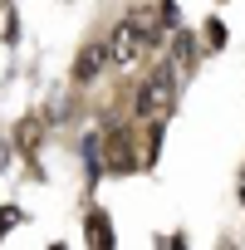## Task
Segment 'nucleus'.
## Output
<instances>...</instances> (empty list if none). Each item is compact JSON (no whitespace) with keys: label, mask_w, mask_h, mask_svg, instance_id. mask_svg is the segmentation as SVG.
Masks as SVG:
<instances>
[{"label":"nucleus","mask_w":245,"mask_h":250,"mask_svg":"<svg viewBox=\"0 0 245 250\" xmlns=\"http://www.w3.org/2000/svg\"><path fill=\"white\" fill-rule=\"evenodd\" d=\"M83 240H88V245H108V240H113V226H108V211H103V206L88 211V235H83Z\"/></svg>","instance_id":"3"},{"label":"nucleus","mask_w":245,"mask_h":250,"mask_svg":"<svg viewBox=\"0 0 245 250\" xmlns=\"http://www.w3.org/2000/svg\"><path fill=\"white\" fill-rule=\"evenodd\" d=\"M240 206H245V177H240Z\"/></svg>","instance_id":"6"},{"label":"nucleus","mask_w":245,"mask_h":250,"mask_svg":"<svg viewBox=\"0 0 245 250\" xmlns=\"http://www.w3.org/2000/svg\"><path fill=\"white\" fill-rule=\"evenodd\" d=\"M177 64H191V54H196V44H191V35H177Z\"/></svg>","instance_id":"4"},{"label":"nucleus","mask_w":245,"mask_h":250,"mask_svg":"<svg viewBox=\"0 0 245 250\" xmlns=\"http://www.w3.org/2000/svg\"><path fill=\"white\" fill-rule=\"evenodd\" d=\"M133 113L147 118V123H167V118L177 113V79H172V69H152V74L143 79Z\"/></svg>","instance_id":"1"},{"label":"nucleus","mask_w":245,"mask_h":250,"mask_svg":"<svg viewBox=\"0 0 245 250\" xmlns=\"http://www.w3.org/2000/svg\"><path fill=\"white\" fill-rule=\"evenodd\" d=\"M103 64H113L108 44H88V49L79 54V64H74V79H79V83H93V79L103 74Z\"/></svg>","instance_id":"2"},{"label":"nucleus","mask_w":245,"mask_h":250,"mask_svg":"<svg viewBox=\"0 0 245 250\" xmlns=\"http://www.w3.org/2000/svg\"><path fill=\"white\" fill-rule=\"evenodd\" d=\"M206 44H211V49H221V44H225V25H221V20H211V25H206Z\"/></svg>","instance_id":"5"}]
</instances>
